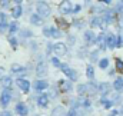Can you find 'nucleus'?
<instances>
[{"instance_id":"obj_42","label":"nucleus","mask_w":123,"mask_h":116,"mask_svg":"<svg viewBox=\"0 0 123 116\" xmlns=\"http://www.w3.org/2000/svg\"><path fill=\"white\" fill-rule=\"evenodd\" d=\"M0 23H6V14L0 13Z\"/></svg>"},{"instance_id":"obj_12","label":"nucleus","mask_w":123,"mask_h":116,"mask_svg":"<svg viewBox=\"0 0 123 116\" xmlns=\"http://www.w3.org/2000/svg\"><path fill=\"white\" fill-rule=\"evenodd\" d=\"M83 39H85L86 45H92L93 42H96V36H94L93 30H86L85 34H83Z\"/></svg>"},{"instance_id":"obj_19","label":"nucleus","mask_w":123,"mask_h":116,"mask_svg":"<svg viewBox=\"0 0 123 116\" xmlns=\"http://www.w3.org/2000/svg\"><path fill=\"white\" fill-rule=\"evenodd\" d=\"M22 13H23V9H22L20 4H16V6L12 9V16H13L14 19H19V17L22 16Z\"/></svg>"},{"instance_id":"obj_20","label":"nucleus","mask_w":123,"mask_h":116,"mask_svg":"<svg viewBox=\"0 0 123 116\" xmlns=\"http://www.w3.org/2000/svg\"><path fill=\"white\" fill-rule=\"evenodd\" d=\"M52 116H66V110L63 106H56L52 110Z\"/></svg>"},{"instance_id":"obj_22","label":"nucleus","mask_w":123,"mask_h":116,"mask_svg":"<svg viewBox=\"0 0 123 116\" xmlns=\"http://www.w3.org/2000/svg\"><path fill=\"white\" fill-rule=\"evenodd\" d=\"M113 87L117 90V92H123V77H117L113 83Z\"/></svg>"},{"instance_id":"obj_26","label":"nucleus","mask_w":123,"mask_h":116,"mask_svg":"<svg viewBox=\"0 0 123 116\" xmlns=\"http://www.w3.org/2000/svg\"><path fill=\"white\" fill-rule=\"evenodd\" d=\"M86 76H87L90 80L94 77V70H93L92 64H87V67H86Z\"/></svg>"},{"instance_id":"obj_33","label":"nucleus","mask_w":123,"mask_h":116,"mask_svg":"<svg viewBox=\"0 0 123 116\" xmlns=\"http://www.w3.org/2000/svg\"><path fill=\"white\" fill-rule=\"evenodd\" d=\"M9 42H10V45H12L13 47H16V46H17V39H16L14 36H10V37H9Z\"/></svg>"},{"instance_id":"obj_43","label":"nucleus","mask_w":123,"mask_h":116,"mask_svg":"<svg viewBox=\"0 0 123 116\" xmlns=\"http://www.w3.org/2000/svg\"><path fill=\"white\" fill-rule=\"evenodd\" d=\"M52 50H53V45H52V43H49V45H47V50H46V52H47V53H50Z\"/></svg>"},{"instance_id":"obj_36","label":"nucleus","mask_w":123,"mask_h":116,"mask_svg":"<svg viewBox=\"0 0 123 116\" xmlns=\"http://www.w3.org/2000/svg\"><path fill=\"white\" fill-rule=\"evenodd\" d=\"M43 34H44L46 37H52V36H50V27H44V29H43Z\"/></svg>"},{"instance_id":"obj_6","label":"nucleus","mask_w":123,"mask_h":116,"mask_svg":"<svg viewBox=\"0 0 123 116\" xmlns=\"http://www.w3.org/2000/svg\"><path fill=\"white\" fill-rule=\"evenodd\" d=\"M106 46H107V49H116L117 47V36L113 33L107 34L106 36Z\"/></svg>"},{"instance_id":"obj_18","label":"nucleus","mask_w":123,"mask_h":116,"mask_svg":"<svg viewBox=\"0 0 123 116\" xmlns=\"http://www.w3.org/2000/svg\"><path fill=\"white\" fill-rule=\"evenodd\" d=\"M59 89H60L62 92H69V90H72V83H70V80H60V82H59Z\"/></svg>"},{"instance_id":"obj_47","label":"nucleus","mask_w":123,"mask_h":116,"mask_svg":"<svg viewBox=\"0 0 123 116\" xmlns=\"http://www.w3.org/2000/svg\"><path fill=\"white\" fill-rule=\"evenodd\" d=\"M13 1H14V3H17V4H20V3H22L23 0H13Z\"/></svg>"},{"instance_id":"obj_48","label":"nucleus","mask_w":123,"mask_h":116,"mask_svg":"<svg viewBox=\"0 0 123 116\" xmlns=\"http://www.w3.org/2000/svg\"><path fill=\"white\" fill-rule=\"evenodd\" d=\"M109 116H112V115H109Z\"/></svg>"},{"instance_id":"obj_21","label":"nucleus","mask_w":123,"mask_h":116,"mask_svg":"<svg viewBox=\"0 0 123 116\" xmlns=\"http://www.w3.org/2000/svg\"><path fill=\"white\" fill-rule=\"evenodd\" d=\"M0 82H1V85L6 87V89H9V87L12 86V83H13V80H12V77H10V76H3Z\"/></svg>"},{"instance_id":"obj_29","label":"nucleus","mask_w":123,"mask_h":116,"mask_svg":"<svg viewBox=\"0 0 123 116\" xmlns=\"http://www.w3.org/2000/svg\"><path fill=\"white\" fill-rule=\"evenodd\" d=\"M19 30V25L16 23V22H12L10 25H9V32L10 33H14V32H17Z\"/></svg>"},{"instance_id":"obj_44","label":"nucleus","mask_w":123,"mask_h":116,"mask_svg":"<svg viewBox=\"0 0 123 116\" xmlns=\"http://www.w3.org/2000/svg\"><path fill=\"white\" fill-rule=\"evenodd\" d=\"M0 116H12V113H10V112H7V110H4L3 113H0Z\"/></svg>"},{"instance_id":"obj_7","label":"nucleus","mask_w":123,"mask_h":116,"mask_svg":"<svg viewBox=\"0 0 123 116\" xmlns=\"http://www.w3.org/2000/svg\"><path fill=\"white\" fill-rule=\"evenodd\" d=\"M97 90H99V93L102 95V97H105L106 95H109V93H110L112 86H110L109 83H106V82H102V83H99V85H97Z\"/></svg>"},{"instance_id":"obj_32","label":"nucleus","mask_w":123,"mask_h":116,"mask_svg":"<svg viewBox=\"0 0 123 116\" xmlns=\"http://www.w3.org/2000/svg\"><path fill=\"white\" fill-rule=\"evenodd\" d=\"M97 55H99V50H94V52H92V53L89 55V58H90V60H92V62H96V60H100V59H97Z\"/></svg>"},{"instance_id":"obj_24","label":"nucleus","mask_w":123,"mask_h":116,"mask_svg":"<svg viewBox=\"0 0 123 116\" xmlns=\"http://www.w3.org/2000/svg\"><path fill=\"white\" fill-rule=\"evenodd\" d=\"M77 95H79V96L87 95V85H79V86H77Z\"/></svg>"},{"instance_id":"obj_28","label":"nucleus","mask_w":123,"mask_h":116,"mask_svg":"<svg viewBox=\"0 0 123 116\" xmlns=\"http://www.w3.org/2000/svg\"><path fill=\"white\" fill-rule=\"evenodd\" d=\"M107 66H109V59L103 58V59L99 60V67H100V69H106Z\"/></svg>"},{"instance_id":"obj_34","label":"nucleus","mask_w":123,"mask_h":116,"mask_svg":"<svg viewBox=\"0 0 123 116\" xmlns=\"http://www.w3.org/2000/svg\"><path fill=\"white\" fill-rule=\"evenodd\" d=\"M116 12H117V13H120V14H123V3H122V1L116 6Z\"/></svg>"},{"instance_id":"obj_17","label":"nucleus","mask_w":123,"mask_h":116,"mask_svg":"<svg viewBox=\"0 0 123 116\" xmlns=\"http://www.w3.org/2000/svg\"><path fill=\"white\" fill-rule=\"evenodd\" d=\"M12 72H13L14 75H25V73H26V67H23V66L14 63V64H12Z\"/></svg>"},{"instance_id":"obj_16","label":"nucleus","mask_w":123,"mask_h":116,"mask_svg":"<svg viewBox=\"0 0 123 116\" xmlns=\"http://www.w3.org/2000/svg\"><path fill=\"white\" fill-rule=\"evenodd\" d=\"M30 23H31V26H40L43 23V17L39 16L37 13H33L30 16Z\"/></svg>"},{"instance_id":"obj_40","label":"nucleus","mask_w":123,"mask_h":116,"mask_svg":"<svg viewBox=\"0 0 123 116\" xmlns=\"http://www.w3.org/2000/svg\"><path fill=\"white\" fill-rule=\"evenodd\" d=\"M80 9H82V6H80V4H76V6L73 7V12H72V13H79Z\"/></svg>"},{"instance_id":"obj_45","label":"nucleus","mask_w":123,"mask_h":116,"mask_svg":"<svg viewBox=\"0 0 123 116\" xmlns=\"http://www.w3.org/2000/svg\"><path fill=\"white\" fill-rule=\"evenodd\" d=\"M69 42L70 43H74V36H69Z\"/></svg>"},{"instance_id":"obj_37","label":"nucleus","mask_w":123,"mask_h":116,"mask_svg":"<svg viewBox=\"0 0 123 116\" xmlns=\"http://www.w3.org/2000/svg\"><path fill=\"white\" fill-rule=\"evenodd\" d=\"M73 25H74V27L80 29V27H82V25H83V22H82V20H74V22H73Z\"/></svg>"},{"instance_id":"obj_41","label":"nucleus","mask_w":123,"mask_h":116,"mask_svg":"<svg viewBox=\"0 0 123 116\" xmlns=\"http://www.w3.org/2000/svg\"><path fill=\"white\" fill-rule=\"evenodd\" d=\"M57 23H59V25H62L60 27H67V23H66L64 20H62V19H57Z\"/></svg>"},{"instance_id":"obj_4","label":"nucleus","mask_w":123,"mask_h":116,"mask_svg":"<svg viewBox=\"0 0 123 116\" xmlns=\"http://www.w3.org/2000/svg\"><path fill=\"white\" fill-rule=\"evenodd\" d=\"M10 100H12V93H10L9 89H4L3 93L0 95V105H1L3 108H7L9 103H10Z\"/></svg>"},{"instance_id":"obj_46","label":"nucleus","mask_w":123,"mask_h":116,"mask_svg":"<svg viewBox=\"0 0 123 116\" xmlns=\"http://www.w3.org/2000/svg\"><path fill=\"white\" fill-rule=\"evenodd\" d=\"M100 1H102V3H106V4H109V3H110V0H100Z\"/></svg>"},{"instance_id":"obj_2","label":"nucleus","mask_w":123,"mask_h":116,"mask_svg":"<svg viewBox=\"0 0 123 116\" xmlns=\"http://www.w3.org/2000/svg\"><path fill=\"white\" fill-rule=\"evenodd\" d=\"M60 69L62 72L70 79V80H77V77H79V75H77V72L74 70V69H72L69 64H66V63H62L60 64Z\"/></svg>"},{"instance_id":"obj_30","label":"nucleus","mask_w":123,"mask_h":116,"mask_svg":"<svg viewBox=\"0 0 123 116\" xmlns=\"http://www.w3.org/2000/svg\"><path fill=\"white\" fill-rule=\"evenodd\" d=\"M116 70L117 72H123V60L120 58L116 59Z\"/></svg>"},{"instance_id":"obj_3","label":"nucleus","mask_w":123,"mask_h":116,"mask_svg":"<svg viewBox=\"0 0 123 116\" xmlns=\"http://www.w3.org/2000/svg\"><path fill=\"white\" fill-rule=\"evenodd\" d=\"M90 25H92V27H99V29H103V30L107 27V23L105 22V19L102 16H94L90 20Z\"/></svg>"},{"instance_id":"obj_23","label":"nucleus","mask_w":123,"mask_h":116,"mask_svg":"<svg viewBox=\"0 0 123 116\" xmlns=\"http://www.w3.org/2000/svg\"><path fill=\"white\" fill-rule=\"evenodd\" d=\"M77 105H80V106H83V108H89V106H90V99L80 96V99L77 100Z\"/></svg>"},{"instance_id":"obj_11","label":"nucleus","mask_w":123,"mask_h":116,"mask_svg":"<svg viewBox=\"0 0 123 116\" xmlns=\"http://www.w3.org/2000/svg\"><path fill=\"white\" fill-rule=\"evenodd\" d=\"M96 43H97V46H99V50H106V34H99V36H96Z\"/></svg>"},{"instance_id":"obj_10","label":"nucleus","mask_w":123,"mask_h":116,"mask_svg":"<svg viewBox=\"0 0 123 116\" xmlns=\"http://www.w3.org/2000/svg\"><path fill=\"white\" fill-rule=\"evenodd\" d=\"M17 86H19V89H20L23 93H27V92H29V89H30V82H29V80H26V79L19 77V79H17Z\"/></svg>"},{"instance_id":"obj_8","label":"nucleus","mask_w":123,"mask_h":116,"mask_svg":"<svg viewBox=\"0 0 123 116\" xmlns=\"http://www.w3.org/2000/svg\"><path fill=\"white\" fill-rule=\"evenodd\" d=\"M36 75L39 77H43V76L47 75V64L44 62H39L37 63V66H36Z\"/></svg>"},{"instance_id":"obj_15","label":"nucleus","mask_w":123,"mask_h":116,"mask_svg":"<svg viewBox=\"0 0 123 116\" xmlns=\"http://www.w3.org/2000/svg\"><path fill=\"white\" fill-rule=\"evenodd\" d=\"M16 112H17L20 116H26L27 113H29V109H27V106H26L25 103L20 102V103L16 105Z\"/></svg>"},{"instance_id":"obj_49","label":"nucleus","mask_w":123,"mask_h":116,"mask_svg":"<svg viewBox=\"0 0 123 116\" xmlns=\"http://www.w3.org/2000/svg\"><path fill=\"white\" fill-rule=\"evenodd\" d=\"M122 3H123V0H122Z\"/></svg>"},{"instance_id":"obj_25","label":"nucleus","mask_w":123,"mask_h":116,"mask_svg":"<svg viewBox=\"0 0 123 116\" xmlns=\"http://www.w3.org/2000/svg\"><path fill=\"white\" fill-rule=\"evenodd\" d=\"M60 30L57 29V27H55V26H52V27H50V36H52V37H56V39H57V37H60Z\"/></svg>"},{"instance_id":"obj_31","label":"nucleus","mask_w":123,"mask_h":116,"mask_svg":"<svg viewBox=\"0 0 123 116\" xmlns=\"http://www.w3.org/2000/svg\"><path fill=\"white\" fill-rule=\"evenodd\" d=\"M50 62H52V64H53L55 67H60V64H62L60 60H59V58H55V56L50 59Z\"/></svg>"},{"instance_id":"obj_39","label":"nucleus","mask_w":123,"mask_h":116,"mask_svg":"<svg viewBox=\"0 0 123 116\" xmlns=\"http://www.w3.org/2000/svg\"><path fill=\"white\" fill-rule=\"evenodd\" d=\"M117 27L120 30H123V16H120L119 17V22H117Z\"/></svg>"},{"instance_id":"obj_13","label":"nucleus","mask_w":123,"mask_h":116,"mask_svg":"<svg viewBox=\"0 0 123 116\" xmlns=\"http://www.w3.org/2000/svg\"><path fill=\"white\" fill-rule=\"evenodd\" d=\"M37 105H39L40 108H47V105H49V96H47L46 93H42V95L37 97Z\"/></svg>"},{"instance_id":"obj_35","label":"nucleus","mask_w":123,"mask_h":116,"mask_svg":"<svg viewBox=\"0 0 123 116\" xmlns=\"http://www.w3.org/2000/svg\"><path fill=\"white\" fill-rule=\"evenodd\" d=\"M117 46L119 47H123V34L117 36Z\"/></svg>"},{"instance_id":"obj_1","label":"nucleus","mask_w":123,"mask_h":116,"mask_svg":"<svg viewBox=\"0 0 123 116\" xmlns=\"http://www.w3.org/2000/svg\"><path fill=\"white\" fill-rule=\"evenodd\" d=\"M36 9H37V14L39 16H42V17H49L50 16V13H52V9H50V6L46 3V1H37V4H36Z\"/></svg>"},{"instance_id":"obj_38","label":"nucleus","mask_w":123,"mask_h":116,"mask_svg":"<svg viewBox=\"0 0 123 116\" xmlns=\"http://www.w3.org/2000/svg\"><path fill=\"white\" fill-rule=\"evenodd\" d=\"M66 116H77V112H76V109L73 108V109H70L69 112H67V115Z\"/></svg>"},{"instance_id":"obj_27","label":"nucleus","mask_w":123,"mask_h":116,"mask_svg":"<svg viewBox=\"0 0 123 116\" xmlns=\"http://www.w3.org/2000/svg\"><path fill=\"white\" fill-rule=\"evenodd\" d=\"M100 103H102L106 109H110V108L113 106V102H112V100H106L105 97H102V99H100Z\"/></svg>"},{"instance_id":"obj_5","label":"nucleus","mask_w":123,"mask_h":116,"mask_svg":"<svg viewBox=\"0 0 123 116\" xmlns=\"http://www.w3.org/2000/svg\"><path fill=\"white\" fill-rule=\"evenodd\" d=\"M53 52H55V55L56 56H64L66 53H67V46L64 45V43H55L53 45Z\"/></svg>"},{"instance_id":"obj_14","label":"nucleus","mask_w":123,"mask_h":116,"mask_svg":"<svg viewBox=\"0 0 123 116\" xmlns=\"http://www.w3.org/2000/svg\"><path fill=\"white\" fill-rule=\"evenodd\" d=\"M47 87H49V83H47L44 79H43V80H42V79H39L37 82H34V89H36V90H39V92H43V90H46Z\"/></svg>"},{"instance_id":"obj_9","label":"nucleus","mask_w":123,"mask_h":116,"mask_svg":"<svg viewBox=\"0 0 123 116\" xmlns=\"http://www.w3.org/2000/svg\"><path fill=\"white\" fill-rule=\"evenodd\" d=\"M62 14H70L73 12V7H72V3L69 0H64L63 3H60V7H59Z\"/></svg>"}]
</instances>
